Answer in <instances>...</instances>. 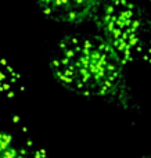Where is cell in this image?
Segmentation results:
<instances>
[{"label": "cell", "mask_w": 151, "mask_h": 158, "mask_svg": "<svg viewBox=\"0 0 151 158\" xmlns=\"http://www.w3.org/2000/svg\"><path fill=\"white\" fill-rule=\"evenodd\" d=\"M104 0H36L46 18L68 25H79L94 17Z\"/></svg>", "instance_id": "4"}, {"label": "cell", "mask_w": 151, "mask_h": 158, "mask_svg": "<svg viewBox=\"0 0 151 158\" xmlns=\"http://www.w3.org/2000/svg\"><path fill=\"white\" fill-rule=\"evenodd\" d=\"M0 158H51L17 117H0Z\"/></svg>", "instance_id": "3"}, {"label": "cell", "mask_w": 151, "mask_h": 158, "mask_svg": "<svg viewBox=\"0 0 151 158\" xmlns=\"http://www.w3.org/2000/svg\"><path fill=\"white\" fill-rule=\"evenodd\" d=\"M25 93L21 75L0 53V94L7 98H19Z\"/></svg>", "instance_id": "5"}, {"label": "cell", "mask_w": 151, "mask_h": 158, "mask_svg": "<svg viewBox=\"0 0 151 158\" xmlns=\"http://www.w3.org/2000/svg\"><path fill=\"white\" fill-rule=\"evenodd\" d=\"M149 2H151V0H149Z\"/></svg>", "instance_id": "8"}, {"label": "cell", "mask_w": 151, "mask_h": 158, "mask_svg": "<svg viewBox=\"0 0 151 158\" xmlns=\"http://www.w3.org/2000/svg\"><path fill=\"white\" fill-rule=\"evenodd\" d=\"M140 61L144 63L147 71H149V75L151 77V17L146 28V35H144L143 47H141L140 53Z\"/></svg>", "instance_id": "6"}, {"label": "cell", "mask_w": 151, "mask_h": 158, "mask_svg": "<svg viewBox=\"0 0 151 158\" xmlns=\"http://www.w3.org/2000/svg\"><path fill=\"white\" fill-rule=\"evenodd\" d=\"M141 158H151V154H149V156H144V157H141Z\"/></svg>", "instance_id": "7"}, {"label": "cell", "mask_w": 151, "mask_h": 158, "mask_svg": "<svg viewBox=\"0 0 151 158\" xmlns=\"http://www.w3.org/2000/svg\"><path fill=\"white\" fill-rule=\"evenodd\" d=\"M150 17L133 0H104L93 18L97 35L128 67L140 60Z\"/></svg>", "instance_id": "2"}, {"label": "cell", "mask_w": 151, "mask_h": 158, "mask_svg": "<svg viewBox=\"0 0 151 158\" xmlns=\"http://www.w3.org/2000/svg\"><path fill=\"white\" fill-rule=\"evenodd\" d=\"M53 79L75 96L139 114L126 65L97 33H67L49 56Z\"/></svg>", "instance_id": "1"}]
</instances>
